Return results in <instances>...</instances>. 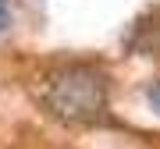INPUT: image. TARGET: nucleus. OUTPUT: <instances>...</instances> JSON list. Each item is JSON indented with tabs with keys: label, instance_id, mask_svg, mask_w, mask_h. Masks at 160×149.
<instances>
[{
	"label": "nucleus",
	"instance_id": "1",
	"mask_svg": "<svg viewBox=\"0 0 160 149\" xmlns=\"http://www.w3.org/2000/svg\"><path fill=\"white\" fill-rule=\"evenodd\" d=\"M43 99L61 121H92L107 107V74L92 64H68L50 74Z\"/></svg>",
	"mask_w": 160,
	"mask_h": 149
},
{
	"label": "nucleus",
	"instance_id": "2",
	"mask_svg": "<svg viewBox=\"0 0 160 149\" xmlns=\"http://www.w3.org/2000/svg\"><path fill=\"white\" fill-rule=\"evenodd\" d=\"M146 103L153 107V114L160 117V78H157V82H149V85H146Z\"/></svg>",
	"mask_w": 160,
	"mask_h": 149
},
{
	"label": "nucleus",
	"instance_id": "3",
	"mask_svg": "<svg viewBox=\"0 0 160 149\" xmlns=\"http://www.w3.org/2000/svg\"><path fill=\"white\" fill-rule=\"evenodd\" d=\"M7 25H11V11H7V0H0V36L7 32Z\"/></svg>",
	"mask_w": 160,
	"mask_h": 149
}]
</instances>
